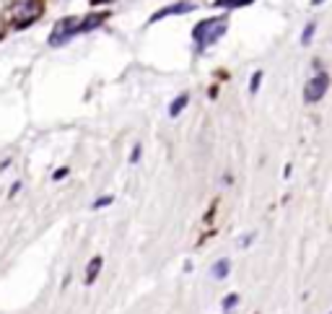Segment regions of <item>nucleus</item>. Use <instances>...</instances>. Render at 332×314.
I'll list each match as a JSON object with an SVG mask.
<instances>
[{
    "label": "nucleus",
    "instance_id": "4468645a",
    "mask_svg": "<svg viewBox=\"0 0 332 314\" xmlns=\"http://www.w3.org/2000/svg\"><path fill=\"white\" fill-rule=\"evenodd\" d=\"M140 156H143V145H140V143H135V145H133V151H130V164H138V161H140Z\"/></svg>",
    "mask_w": 332,
    "mask_h": 314
},
{
    "label": "nucleus",
    "instance_id": "9b49d317",
    "mask_svg": "<svg viewBox=\"0 0 332 314\" xmlns=\"http://www.w3.org/2000/svg\"><path fill=\"white\" fill-rule=\"evenodd\" d=\"M239 301H241V296H239V294H229V296L221 301V306H223V311H226V314H231V311L239 306Z\"/></svg>",
    "mask_w": 332,
    "mask_h": 314
},
{
    "label": "nucleus",
    "instance_id": "1a4fd4ad",
    "mask_svg": "<svg viewBox=\"0 0 332 314\" xmlns=\"http://www.w3.org/2000/svg\"><path fill=\"white\" fill-rule=\"evenodd\" d=\"M255 0H216V8H223V11H236V8H244V6H252Z\"/></svg>",
    "mask_w": 332,
    "mask_h": 314
},
{
    "label": "nucleus",
    "instance_id": "aec40b11",
    "mask_svg": "<svg viewBox=\"0 0 332 314\" xmlns=\"http://www.w3.org/2000/svg\"><path fill=\"white\" fill-rule=\"evenodd\" d=\"M324 3V0H312V6H322Z\"/></svg>",
    "mask_w": 332,
    "mask_h": 314
},
{
    "label": "nucleus",
    "instance_id": "0eeeda50",
    "mask_svg": "<svg viewBox=\"0 0 332 314\" xmlns=\"http://www.w3.org/2000/svg\"><path fill=\"white\" fill-rule=\"evenodd\" d=\"M229 273H231V260H229V257H221V260H216V262L211 265V276H213V281L229 278Z\"/></svg>",
    "mask_w": 332,
    "mask_h": 314
},
{
    "label": "nucleus",
    "instance_id": "20e7f679",
    "mask_svg": "<svg viewBox=\"0 0 332 314\" xmlns=\"http://www.w3.org/2000/svg\"><path fill=\"white\" fill-rule=\"evenodd\" d=\"M197 6L192 3V0H179V3H172V6H163V8H158L151 18H148V24H158V21H163V18H172V16H184V13H192Z\"/></svg>",
    "mask_w": 332,
    "mask_h": 314
},
{
    "label": "nucleus",
    "instance_id": "39448f33",
    "mask_svg": "<svg viewBox=\"0 0 332 314\" xmlns=\"http://www.w3.org/2000/svg\"><path fill=\"white\" fill-rule=\"evenodd\" d=\"M107 18H109V13H107V11H104V13H91V16H86L83 21H78V26H75V34H86V31H91V29L101 26Z\"/></svg>",
    "mask_w": 332,
    "mask_h": 314
},
{
    "label": "nucleus",
    "instance_id": "7ed1b4c3",
    "mask_svg": "<svg viewBox=\"0 0 332 314\" xmlns=\"http://www.w3.org/2000/svg\"><path fill=\"white\" fill-rule=\"evenodd\" d=\"M75 26H78V18H75V16L60 18V21L55 24L52 34H50V47H60V45L70 42L73 36H78V34H75Z\"/></svg>",
    "mask_w": 332,
    "mask_h": 314
},
{
    "label": "nucleus",
    "instance_id": "ddd939ff",
    "mask_svg": "<svg viewBox=\"0 0 332 314\" xmlns=\"http://www.w3.org/2000/svg\"><path fill=\"white\" fill-rule=\"evenodd\" d=\"M114 203V198L112 195H104V198H96L94 203H91V211H99V208H107V205H112Z\"/></svg>",
    "mask_w": 332,
    "mask_h": 314
},
{
    "label": "nucleus",
    "instance_id": "423d86ee",
    "mask_svg": "<svg viewBox=\"0 0 332 314\" xmlns=\"http://www.w3.org/2000/svg\"><path fill=\"white\" fill-rule=\"evenodd\" d=\"M101 267H104V257H101V255L91 257L89 265H86V278H83V283H86V286H94L96 278H99V273H101Z\"/></svg>",
    "mask_w": 332,
    "mask_h": 314
},
{
    "label": "nucleus",
    "instance_id": "a211bd4d",
    "mask_svg": "<svg viewBox=\"0 0 332 314\" xmlns=\"http://www.w3.org/2000/svg\"><path fill=\"white\" fill-rule=\"evenodd\" d=\"M11 166V159H3V161H0V172H6Z\"/></svg>",
    "mask_w": 332,
    "mask_h": 314
},
{
    "label": "nucleus",
    "instance_id": "f03ea898",
    "mask_svg": "<svg viewBox=\"0 0 332 314\" xmlns=\"http://www.w3.org/2000/svg\"><path fill=\"white\" fill-rule=\"evenodd\" d=\"M327 89H329V73H324V70L314 73L309 81H306V86H304V101L306 104L322 101L327 96Z\"/></svg>",
    "mask_w": 332,
    "mask_h": 314
},
{
    "label": "nucleus",
    "instance_id": "dca6fc26",
    "mask_svg": "<svg viewBox=\"0 0 332 314\" xmlns=\"http://www.w3.org/2000/svg\"><path fill=\"white\" fill-rule=\"evenodd\" d=\"M68 174H70V169H68V166H63V169H57V172L52 174V179H55V182H60V179H65Z\"/></svg>",
    "mask_w": 332,
    "mask_h": 314
},
{
    "label": "nucleus",
    "instance_id": "f257e3e1",
    "mask_svg": "<svg viewBox=\"0 0 332 314\" xmlns=\"http://www.w3.org/2000/svg\"><path fill=\"white\" fill-rule=\"evenodd\" d=\"M229 31V16H211V18H202L192 26V42L197 45V50L202 52L205 47H213L218 39Z\"/></svg>",
    "mask_w": 332,
    "mask_h": 314
},
{
    "label": "nucleus",
    "instance_id": "6ab92c4d",
    "mask_svg": "<svg viewBox=\"0 0 332 314\" xmlns=\"http://www.w3.org/2000/svg\"><path fill=\"white\" fill-rule=\"evenodd\" d=\"M104 3H112V0H91V6H104Z\"/></svg>",
    "mask_w": 332,
    "mask_h": 314
},
{
    "label": "nucleus",
    "instance_id": "f3484780",
    "mask_svg": "<svg viewBox=\"0 0 332 314\" xmlns=\"http://www.w3.org/2000/svg\"><path fill=\"white\" fill-rule=\"evenodd\" d=\"M18 190H21V182H13V187H11V190H8V195H11V198H13V195H16V192H18Z\"/></svg>",
    "mask_w": 332,
    "mask_h": 314
},
{
    "label": "nucleus",
    "instance_id": "2eb2a0df",
    "mask_svg": "<svg viewBox=\"0 0 332 314\" xmlns=\"http://www.w3.org/2000/svg\"><path fill=\"white\" fill-rule=\"evenodd\" d=\"M252 242H255V234H246V237H241V239H239V247H241V249H246Z\"/></svg>",
    "mask_w": 332,
    "mask_h": 314
},
{
    "label": "nucleus",
    "instance_id": "6e6552de",
    "mask_svg": "<svg viewBox=\"0 0 332 314\" xmlns=\"http://www.w3.org/2000/svg\"><path fill=\"white\" fill-rule=\"evenodd\" d=\"M187 104H190V94H187V91H182L179 96H174V99H172V104H169V117H179V114L187 109Z\"/></svg>",
    "mask_w": 332,
    "mask_h": 314
},
{
    "label": "nucleus",
    "instance_id": "f8f14e48",
    "mask_svg": "<svg viewBox=\"0 0 332 314\" xmlns=\"http://www.w3.org/2000/svg\"><path fill=\"white\" fill-rule=\"evenodd\" d=\"M262 75H265L262 70H255V73H252V81H249V94H252V96H255V94L260 91V86H262Z\"/></svg>",
    "mask_w": 332,
    "mask_h": 314
},
{
    "label": "nucleus",
    "instance_id": "412c9836",
    "mask_svg": "<svg viewBox=\"0 0 332 314\" xmlns=\"http://www.w3.org/2000/svg\"><path fill=\"white\" fill-rule=\"evenodd\" d=\"M329 314H332V311H329Z\"/></svg>",
    "mask_w": 332,
    "mask_h": 314
},
{
    "label": "nucleus",
    "instance_id": "9d476101",
    "mask_svg": "<svg viewBox=\"0 0 332 314\" xmlns=\"http://www.w3.org/2000/svg\"><path fill=\"white\" fill-rule=\"evenodd\" d=\"M314 34H317V24H314V21H309V24L304 26V31H301V47H309V45H312Z\"/></svg>",
    "mask_w": 332,
    "mask_h": 314
}]
</instances>
